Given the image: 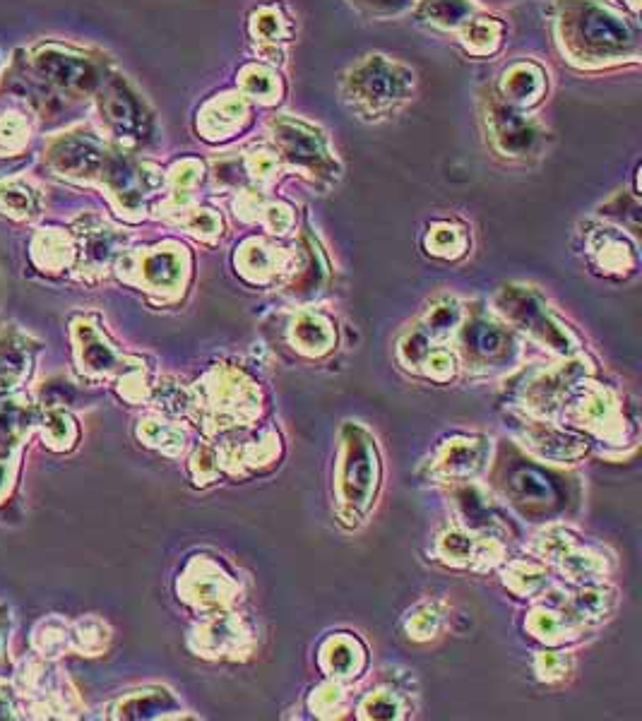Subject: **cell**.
Instances as JSON below:
<instances>
[{"instance_id":"ba28073f","label":"cell","mask_w":642,"mask_h":721,"mask_svg":"<svg viewBox=\"0 0 642 721\" xmlns=\"http://www.w3.org/2000/svg\"><path fill=\"white\" fill-rule=\"evenodd\" d=\"M542 73L534 65H515L508 75H505L503 89L510 99L517 104H529L542 94Z\"/></svg>"},{"instance_id":"7a4b0ae2","label":"cell","mask_w":642,"mask_h":721,"mask_svg":"<svg viewBox=\"0 0 642 721\" xmlns=\"http://www.w3.org/2000/svg\"><path fill=\"white\" fill-rule=\"evenodd\" d=\"M356 99L368 106H385L395 99H404L414 87V75L400 65L388 63L383 56L366 58L349 77Z\"/></svg>"},{"instance_id":"8fae6325","label":"cell","mask_w":642,"mask_h":721,"mask_svg":"<svg viewBox=\"0 0 642 721\" xmlns=\"http://www.w3.org/2000/svg\"><path fill=\"white\" fill-rule=\"evenodd\" d=\"M498 34H501V27L493 25V22H472V27L467 29V44L474 46L477 51H489L496 46Z\"/></svg>"},{"instance_id":"277c9868","label":"cell","mask_w":642,"mask_h":721,"mask_svg":"<svg viewBox=\"0 0 642 721\" xmlns=\"http://www.w3.org/2000/svg\"><path fill=\"white\" fill-rule=\"evenodd\" d=\"M275 133L277 140L282 142L287 157L294 159L296 164L323 166L328 162V152H325L323 140H320V135L315 133L313 128H308L306 123L277 121Z\"/></svg>"},{"instance_id":"3957f363","label":"cell","mask_w":642,"mask_h":721,"mask_svg":"<svg viewBox=\"0 0 642 721\" xmlns=\"http://www.w3.org/2000/svg\"><path fill=\"white\" fill-rule=\"evenodd\" d=\"M101 109H104L106 121L114 125L126 137H142L147 128V116L145 109L135 94L123 85L121 80H114L109 87H106L104 99H101Z\"/></svg>"},{"instance_id":"7c38bea8","label":"cell","mask_w":642,"mask_h":721,"mask_svg":"<svg viewBox=\"0 0 642 721\" xmlns=\"http://www.w3.org/2000/svg\"><path fill=\"white\" fill-rule=\"evenodd\" d=\"M279 15L275 10H263L258 17H255V32L267 41H275L279 37Z\"/></svg>"},{"instance_id":"5bb4252c","label":"cell","mask_w":642,"mask_h":721,"mask_svg":"<svg viewBox=\"0 0 642 721\" xmlns=\"http://www.w3.org/2000/svg\"><path fill=\"white\" fill-rule=\"evenodd\" d=\"M169 265H171L169 255H159V258L150 260V265H147V272H150V277L157 279V282H159V279L164 282V279H169L171 274H174V272H169Z\"/></svg>"},{"instance_id":"6da1fadb","label":"cell","mask_w":642,"mask_h":721,"mask_svg":"<svg viewBox=\"0 0 642 721\" xmlns=\"http://www.w3.org/2000/svg\"><path fill=\"white\" fill-rule=\"evenodd\" d=\"M561 25L570 51L578 58L606 61L626 51H638L635 29L594 0H570Z\"/></svg>"},{"instance_id":"9c48e42d","label":"cell","mask_w":642,"mask_h":721,"mask_svg":"<svg viewBox=\"0 0 642 721\" xmlns=\"http://www.w3.org/2000/svg\"><path fill=\"white\" fill-rule=\"evenodd\" d=\"M472 13V5L467 0H424L419 5L421 20L433 22L441 27H457Z\"/></svg>"},{"instance_id":"4fadbf2b","label":"cell","mask_w":642,"mask_h":721,"mask_svg":"<svg viewBox=\"0 0 642 721\" xmlns=\"http://www.w3.org/2000/svg\"><path fill=\"white\" fill-rule=\"evenodd\" d=\"M361 5L368 13H400V10L412 5V0H352Z\"/></svg>"},{"instance_id":"52a82bcc","label":"cell","mask_w":642,"mask_h":721,"mask_svg":"<svg viewBox=\"0 0 642 721\" xmlns=\"http://www.w3.org/2000/svg\"><path fill=\"white\" fill-rule=\"evenodd\" d=\"M243 113V104L239 99H219L212 101L210 106L205 109V133H210V137H227V133L236 128L241 123Z\"/></svg>"},{"instance_id":"8992f818","label":"cell","mask_w":642,"mask_h":721,"mask_svg":"<svg viewBox=\"0 0 642 721\" xmlns=\"http://www.w3.org/2000/svg\"><path fill=\"white\" fill-rule=\"evenodd\" d=\"M493 133H496L498 147L508 154H527L537 142V128L522 118L520 113L513 109H505V106H498L493 109Z\"/></svg>"},{"instance_id":"30bf717a","label":"cell","mask_w":642,"mask_h":721,"mask_svg":"<svg viewBox=\"0 0 642 721\" xmlns=\"http://www.w3.org/2000/svg\"><path fill=\"white\" fill-rule=\"evenodd\" d=\"M241 82H243V89H246L248 94H253V97H260V99H270L272 94L277 92L275 77H272L263 68H255V65L243 70Z\"/></svg>"},{"instance_id":"5b68a950","label":"cell","mask_w":642,"mask_h":721,"mask_svg":"<svg viewBox=\"0 0 642 721\" xmlns=\"http://www.w3.org/2000/svg\"><path fill=\"white\" fill-rule=\"evenodd\" d=\"M37 65L51 82L65 89L87 92V89L97 85V70L87 61H80V58L63 56V53H41Z\"/></svg>"}]
</instances>
